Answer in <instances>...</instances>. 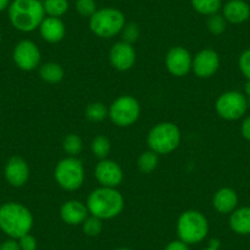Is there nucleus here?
Returning a JSON list of instances; mask_svg holds the SVG:
<instances>
[{
  "label": "nucleus",
  "instance_id": "nucleus-20",
  "mask_svg": "<svg viewBox=\"0 0 250 250\" xmlns=\"http://www.w3.org/2000/svg\"><path fill=\"white\" fill-rule=\"evenodd\" d=\"M229 226L238 234H250V208H235L229 217Z\"/></svg>",
  "mask_w": 250,
  "mask_h": 250
},
{
  "label": "nucleus",
  "instance_id": "nucleus-33",
  "mask_svg": "<svg viewBox=\"0 0 250 250\" xmlns=\"http://www.w3.org/2000/svg\"><path fill=\"white\" fill-rule=\"evenodd\" d=\"M19 245H20L21 250H36L37 242H36L35 237L28 233V234H25L21 238H19Z\"/></svg>",
  "mask_w": 250,
  "mask_h": 250
},
{
  "label": "nucleus",
  "instance_id": "nucleus-41",
  "mask_svg": "<svg viewBox=\"0 0 250 250\" xmlns=\"http://www.w3.org/2000/svg\"><path fill=\"white\" fill-rule=\"evenodd\" d=\"M0 43H1V38H0Z\"/></svg>",
  "mask_w": 250,
  "mask_h": 250
},
{
  "label": "nucleus",
  "instance_id": "nucleus-30",
  "mask_svg": "<svg viewBox=\"0 0 250 250\" xmlns=\"http://www.w3.org/2000/svg\"><path fill=\"white\" fill-rule=\"evenodd\" d=\"M75 8L78 13L83 18H91L97 11L95 0H76Z\"/></svg>",
  "mask_w": 250,
  "mask_h": 250
},
{
  "label": "nucleus",
  "instance_id": "nucleus-17",
  "mask_svg": "<svg viewBox=\"0 0 250 250\" xmlns=\"http://www.w3.org/2000/svg\"><path fill=\"white\" fill-rule=\"evenodd\" d=\"M40 33L43 40L48 43H58L64 40L66 28L60 18H44L40 25Z\"/></svg>",
  "mask_w": 250,
  "mask_h": 250
},
{
  "label": "nucleus",
  "instance_id": "nucleus-31",
  "mask_svg": "<svg viewBox=\"0 0 250 250\" xmlns=\"http://www.w3.org/2000/svg\"><path fill=\"white\" fill-rule=\"evenodd\" d=\"M123 41L126 43H130L133 44L135 41H138L139 36H140V31H139V27L135 25V23H125L124 28H123Z\"/></svg>",
  "mask_w": 250,
  "mask_h": 250
},
{
  "label": "nucleus",
  "instance_id": "nucleus-27",
  "mask_svg": "<svg viewBox=\"0 0 250 250\" xmlns=\"http://www.w3.org/2000/svg\"><path fill=\"white\" fill-rule=\"evenodd\" d=\"M85 115L90 122H102L108 117V108L102 102H92L86 107Z\"/></svg>",
  "mask_w": 250,
  "mask_h": 250
},
{
  "label": "nucleus",
  "instance_id": "nucleus-26",
  "mask_svg": "<svg viewBox=\"0 0 250 250\" xmlns=\"http://www.w3.org/2000/svg\"><path fill=\"white\" fill-rule=\"evenodd\" d=\"M91 150L95 157L100 160H105L110 153V141L109 139L103 135L96 136L91 144Z\"/></svg>",
  "mask_w": 250,
  "mask_h": 250
},
{
  "label": "nucleus",
  "instance_id": "nucleus-12",
  "mask_svg": "<svg viewBox=\"0 0 250 250\" xmlns=\"http://www.w3.org/2000/svg\"><path fill=\"white\" fill-rule=\"evenodd\" d=\"M220 68V57L217 52L213 49H203L193 58V66L191 70L194 71L198 78L208 79L215 75Z\"/></svg>",
  "mask_w": 250,
  "mask_h": 250
},
{
  "label": "nucleus",
  "instance_id": "nucleus-15",
  "mask_svg": "<svg viewBox=\"0 0 250 250\" xmlns=\"http://www.w3.org/2000/svg\"><path fill=\"white\" fill-rule=\"evenodd\" d=\"M4 175L11 187H23L30 178V167L23 158L11 157L6 162Z\"/></svg>",
  "mask_w": 250,
  "mask_h": 250
},
{
  "label": "nucleus",
  "instance_id": "nucleus-23",
  "mask_svg": "<svg viewBox=\"0 0 250 250\" xmlns=\"http://www.w3.org/2000/svg\"><path fill=\"white\" fill-rule=\"evenodd\" d=\"M44 13L50 18H62L69 10L68 0H44Z\"/></svg>",
  "mask_w": 250,
  "mask_h": 250
},
{
  "label": "nucleus",
  "instance_id": "nucleus-39",
  "mask_svg": "<svg viewBox=\"0 0 250 250\" xmlns=\"http://www.w3.org/2000/svg\"><path fill=\"white\" fill-rule=\"evenodd\" d=\"M247 100H248V105H249V107H250V95L248 96V98H247Z\"/></svg>",
  "mask_w": 250,
  "mask_h": 250
},
{
  "label": "nucleus",
  "instance_id": "nucleus-18",
  "mask_svg": "<svg viewBox=\"0 0 250 250\" xmlns=\"http://www.w3.org/2000/svg\"><path fill=\"white\" fill-rule=\"evenodd\" d=\"M223 18L227 22L242 23L250 18V6L244 0H229L223 6Z\"/></svg>",
  "mask_w": 250,
  "mask_h": 250
},
{
  "label": "nucleus",
  "instance_id": "nucleus-8",
  "mask_svg": "<svg viewBox=\"0 0 250 250\" xmlns=\"http://www.w3.org/2000/svg\"><path fill=\"white\" fill-rule=\"evenodd\" d=\"M140 112L141 108L139 101L133 96L125 95L113 101L108 109V117L117 126L126 128L136 123L140 117Z\"/></svg>",
  "mask_w": 250,
  "mask_h": 250
},
{
  "label": "nucleus",
  "instance_id": "nucleus-9",
  "mask_svg": "<svg viewBox=\"0 0 250 250\" xmlns=\"http://www.w3.org/2000/svg\"><path fill=\"white\" fill-rule=\"evenodd\" d=\"M216 112L225 120L240 119L248 109V100L238 91H227L216 101Z\"/></svg>",
  "mask_w": 250,
  "mask_h": 250
},
{
  "label": "nucleus",
  "instance_id": "nucleus-35",
  "mask_svg": "<svg viewBox=\"0 0 250 250\" xmlns=\"http://www.w3.org/2000/svg\"><path fill=\"white\" fill-rule=\"evenodd\" d=\"M165 250H189V248L187 243L183 240H174V242H170Z\"/></svg>",
  "mask_w": 250,
  "mask_h": 250
},
{
  "label": "nucleus",
  "instance_id": "nucleus-40",
  "mask_svg": "<svg viewBox=\"0 0 250 250\" xmlns=\"http://www.w3.org/2000/svg\"><path fill=\"white\" fill-rule=\"evenodd\" d=\"M115 250H130V249H125V248H120V249H115Z\"/></svg>",
  "mask_w": 250,
  "mask_h": 250
},
{
  "label": "nucleus",
  "instance_id": "nucleus-19",
  "mask_svg": "<svg viewBox=\"0 0 250 250\" xmlns=\"http://www.w3.org/2000/svg\"><path fill=\"white\" fill-rule=\"evenodd\" d=\"M212 205L217 212L232 213L238 205L237 193L230 188H222L213 195Z\"/></svg>",
  "mask_w": 250,
  "mask_h": 250
},
{
  "label": "nucleus",
  "instance_id": "nucleus-25",
  "mask_svg": "<svg viewBox=\"0 0 250 250\" xmlns=\"http://www.w3.org/2000/svg\"><path fill=\"white\" fill-rule=\"evenodd\" d=\"M83 139L76 134H69L62 140V150L70 157H76L83 151Z\"/></svg>",
  "mask_w": 250,
  "mask_h": 250
},
{
  "label": "nucleus",
  "instance_id": "nucleus-21",
  "mask_svg": "<svg viewBox=\"0 0 250 250\" xmlns=\"http://www.w3.org/2000/svg\"><path fill=\"white\" fill-rule=\"evenodd\" d=\"M64 74L62 66L54 62H45L40 68L41 79L48 83H59L64 79Z\"/></svg>",
  "mask_w": 250,
  "mask_h": 250
},
{
  "label": "nucleus",
  "instance_id": "nucleus-28",
  "mask_svg": "<svg viewBox=\"0 0 250 250\" xmlns=\"http://www.w3.org/2000/svg\"><path fill=\"white\" fill-rule=\"evenodd\" d=\"M103 228V223L102 220L96 216H88L83 223V230L86 235L88 237H96V235L100 234L102 232Z\"/></svg>",
  "mask_w": 250,
  "mask_h": 250
},
{
  "label": "nucleus",
  "instance_id": "nucleus-37",
  "mask_svg": "<svg viewBox=\"0 0 250 250\" xmlns=\"http://www.w3.org/2000/svg\"><path fill=\"white\" fill-rule=\"evenodd\" d=\"M10 0H0V11L5 10V9H9L10 6Z\"/></svg>",
  "mask_w": 250,
  "mask_h": 250
},
{
  "label": "nucleus",
  "instance_id": "nucleus-2",
  "mask_svg": "<svg viewBox=\"0 0 250 250\" xmlns=\"http://www.w3.org/2000/svg\"><path fill=\"white\" fill-rule=\"evenodd\" d=\"M44 16L43 3L40 0H13L9 6V20L21 32L37 30Z\"/></svg>",
  "mask_w": 250,
  "mask_h": 250
},
{
  "label": "nucleus",
  "instance_id": "nucleus-24",
  "mask_svg": "<svg viewBox=\"0 0 250 250\" xmlns=\"http://www.w3.org/2000/svg\"><path fill=\"white\" fill-rule=\"evenodd\" d=\"M158 166V155L153 151L148 150L141 153L138 158V168L141 173L153 172Z\"/></svg>",
  "mask_w": 250,
  "mask_h": 250
},
{
  "label": "nucleus",
  "instance_id": "nucleus-22",
  "mask_svg": "<svg viewBox=\"0 0 250 250\" xmlns=\"http://www.w3.org/2000/svg\"><path fill=\"white\" fill-rule=\"evenodd\" d=\"M191 5L196 13L211 16L220 11L222 1L221 0H191Z\"/></svg>",
  "mask_w": 250,
  "mask_h": 250
},
{
  "label": "nucleus",
  "instance_id": "nucleus-29",
  "mask_svg": "<svg viewBox=\"0 0 250 250\" xmlns=\"http://www.w3.org/2000/svg\"><path fill=\"white\" fill-rule=\"evenodd\" d=\"M226 27H227V21L223 18V15H218V14H215V15H211L208 20V30L210 31L212 35H221L226 31Z\"/></svg>",
  "mask_w": 250,
  "mask_h": 250
},
{
  "label": "nucleus",
  "instance_id": "nucleus-1",
  "mask_svg": "<svg viewBox=\"0 0 250 250\" xmlns=\"http://www.w3.org/2000/svg\"><path fill=\"white\" fill-rule=\"evenodd\" d=\"M33 226V216L20 203H5L0 206V229L13 239L28 234Z\"/></svg>",
  "mask_w": 250,
  "mask_h": 250
},
{
  "label": "nucleus",
  "instance_id": "nucleus-36",
  "mask_svg": "<svg viewBox=\"0 0 250 250\" xmlns=\"http://www.w3.org/2000/svg\"><path fill=\"white\" fill-rule=\"evenodd\" d=\"M242 135H243V138L250 141V115L248 118H245L244 122H243Z\"/></svg>",
  "mask_w": 250,
  "mask_h": 250
},
{
  "label": "nucleus",
  "instance_id": "nucleus-32",
  "mask_svg": "<svg viewBox=\"0 0 250 250\" xmlns=\"http://www.w3.org/2000/svg\"><path fill=\"white\" fill-rule=\"evenodd\" d=\"M238 65H239L240 71L247 78V80H250V49L245 50L240 54Z\"/></svg>",
  "mask_w": 250,
  "mask_h": 250
},
{
  "label": "nucleus",
  "instance_id": "nucleus-5",
  "mask_svg": "<svg viewBox=\"0 0 250 250\" xmlns=\"http://www.w3.org/2000/svg\"><path fill=\"white\" fill-rule=\"evenodd\" d=\"M125 26V16L114 8L97 9L90 18V30L97 37L109 40L123 31Z\"/></svg>",
  "mask_w": 250,
  "mask_h": 250
},
{
  "label": "nucleus",
  "instance_id": "nucleus-16",
  "mask_svg": "<svg viewBox=\"0 0 250 250\" xmlns=\"http://www.w3.org/2000/svg\"><path fill=\"white\" fill-rule=\"evenodd\" d=\"M87 206L79 200H69L62 204L60 208V217L66 225L78 226L83 225V221L88 217Z\"/></svg>",
  "mask_w": 250,
  "mask_h": 250
},
{
  "label": "nucleus",
  "instance_id": "nucleus-34",
  "mask_svg": "<svg viewBox=\"0 0 250 250\" xmlns=\"http://www.w3.org/2000/svg\"><path fill=\"white\" fill-rule=\"evenodd\" d=\"M0 250H21V248L15 239H9L0 244Z\"/></svg>",
  "mask_w": 250,
  "mask_h": 250
},
{
  "label": "nucleus",
  "instance_id": "nucleus-14",
  "mask_svg": "<svg viewBox=\"0 0 250 250\" xmlns=\"http://www.w3.org/2000/svg\"><path fill=\"white\" fill-rule=\"evenodd\" d=\"M95 177L101 187L117 188L122 184L124 173L122 167L112 160H101L95 168Z\"/></svg>",
  "mask_w": 250,
  "mask_h": 250
},
{
  "label": "nucleus",
  "instance_id": "nucleus-13",
  "mask_svg": "<svg viewBox=\"0 0 250 250\" xmlns=\"http://www.w3.org/2000/svg\"><path fill=\"white\" fill-rule=\"evenodd\" d=\"M109 62L115 70H130L136 62V52L133 44L124 41L115 43L109 52Z\"/></svg>",
  "mask_w": 250,
  "mask_h": 250
},
{
  "label": "nucleus",
  "instance_id": "nucleus-10",
  "mask_svg": "<svg viewBox=\"0 0 250 250\" xmlns=\"http://www.w3.org/2000/svg\"><path fill=\"white\" fill-rule=\"evenodd\" d=\"M13 59L19 69L23 71H32L40 65L41 50L32 41L23 40L14 48Z\"/></svg>",
  "mask_w": 250,
  "mask_h": 250
},
{
  "label": "nucleus",
  "instance_id": "nucleus-7",
  "mask_svg": "<svg viewBox=\"0 0 250 250\" xmlns=\"http://www.w3.org/2000/svg\"><path fill=\"white\" fill-rule=\"evenodd\" d=\"M55 182L66 191H75L85 182V168L78 157H66L58 162L54 169Z\"/></svg>",
  "mask_w": 250,
  "mask_h": 250
},
{
  "label": "nucleus",
  "instance_id": "nucleus-11",
  "mask_svg": "<svg viewBox=\"0 0 250 250\" xmlns=\"http://www.w3.org/2000/svg\"><path fill=\"white\" fill-rule=\"evenodd\" d=\"M166 68L175 78H182L191 70L193 57L184 47H173L166 55Z\"/></svg>",
  "mask_w": 250,
  "mask_h": 250
},
{
  "label": "nucleus",
  "instance_id": "nucleus-38",
  "mask_svg": "<svg viewBox=\"0 0 250 250\" xmlns=\"http://www.w3.org/2000/svg\"><path fill=\"white\" fill-rule=\"evenodd\" d=\"M204 250H218V249H216V248H212V247H208V248H206V249H204Z\"/></svg>",
  "mask_w": 250,
  "mask_h": 250
},
{
  "label": "nucleus",
  "instance_id": "nucleus-4",
  "mask_svg": "<svg viewBox=\"0 0 250 250\" xmlns=\"http://www.w3.org/2000/svg\"><path fill=\"white\" fill-rule=\"evenodd\" d=\"M182 135L180 130L174 123H158L148 131L147 145L151 151L157 155H168L177 150L179 146Z\"/></svg>",
  "mask_w": 250,
  "mask_h": 250
},
{
  "label": "nucleus",
  "instance_id": "nucleus-6",
  "mask_svg": "<svg viewBox=\"0 0 250 250\" xmlns=\"http://www.w3.org/2000/svg\"><path fill=\"white\" fill-rule=\"evenodd\" d=\"M178 235L187 244L201 242L208 233V218L196 210L184 211L178 218Z\"/></svg>",
  "mask_w": 250,
  "mask_h": 250
},
{
  "label": "nucleus",
  "instance_id": "nucleus-3",
  "mask_svg": "<svg viewBox=\"0 0 250 250\" xmlns=\"http://www.w3.org/2000/svg\"><path fill=\"white\" fill-rule=\"evenodd\" d=\"M88 212L101 220H110L124 208V198L117 188L100 187L91 191L86 201Z\"/></svg>",
  "mask_w": 250,
  "mask_h": 250
}]
</instances>
